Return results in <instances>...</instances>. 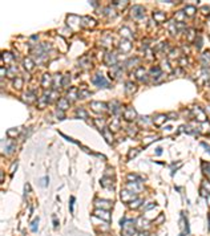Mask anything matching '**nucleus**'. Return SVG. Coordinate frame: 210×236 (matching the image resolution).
Segmentation results:
<instances>
[{
	"mask_svg": "<svg viewBox=\"0 0 210 236\" xmlns=\"http://www.w3.org/2000/svg\"><path fill=\"white\" fill-rule=\"evenodd\" d=\"M121 223H122V236H134L136 235L134 220H132V219H125V220H121Z\"/></svg>",
	"mask_w": 210,
	"mask_h": 236,
	"instance_id": "f257e3e1",
	"label": "nucleus"
},
{
	"mask_svg": "<svg viewBox=\"0 0 210 236\" xmlns=\"http://www.w3.org/2000/svg\"><path fill=\"white\" fill-rule=\"evenodd\" d=\"M92 82L96 86H99V88H108L109 86V82L106 81V78L102 74H100V73H97V74L92 78Z\"/></svg>",
	"mask_w": 210,
	"mask_h": 236,
	"instance_id": "f03ea898",
	"label": "nucleus"
},
{
	"mask_svg": "<svg viewBox=\"0 0 210 236\" xmlns=\"http://www.w3.org/2000/svg\"><path fill=\"white\" fill-rule=\"evenodd\" d=\"M121 199H122V202H125V203H129V202L132 203L134 199H137V195H136V192L125 188V190H122V192H121Z\"/></svg>",
	"mask_w": 210,
	"mask_h": 236,
	"instance_id": "7ed1b4c3",
	"label": "nucleus"
},
{
	"mask_svg": "<svg viewBox=\"0 0 210 236\" xmlns=\"http://www.w3.org/2000/svg\"><path fill=\"white\" fill-rule=\"evenodd\" d=\"M131 12H132V17L136 20L142 19L145 16V9H144V7H141V5H134Z\"/></svg>",
	"mask_w": 210,
	"mask_h": 236,
	"instance_id": "20e7f679",
	"label": "nucleus"
},
{
	"mask_svg": "<svg viewBox=\"0 0 210 236\" xmlns=\"http://www.w3.org/2000/svg\"><path fill=\"white\" fill-rule=\"evenodd\" d=\"M96 218H100V219H104L105 222H111V212L108 210H101V208H97L93 212Z\"/></svg>",
	"mask_w": 210,
	"mask_h": 236,
	"instance_id": "39448f33",
	"label": "nucleus"
},
{
	"mask_svg": "<svg viewBox=\"0 0 210 236\" xmlns=\"http://www.w3.org/2000/svg\"><path fill=\"white\" fill-rule=\"evenodd\" d=\"M91 108H92L96 113H102V112L105 110V109H108V105L104 104V102L93 101V102H91Z\"/></svg>",
	"mask_w": 210,
	"mask_h": 236,
	"instance_id": "423d86ee",
	"label": "nucleus"
},
{
	"mask_svg": "<svg viewBox=\"0 0 210 236\" xmlns=\"http://www.w3.org/2000/svg\"><path fill=\"white\" fill-rule=\"evenodd\" d=\"M134 224H136V228H140L141 231H145V228L149 227V222L145 220L144 216H140L134 220Z\"/></svg>",
	"mask_w": 210,
	"mask_h": 236,
	"instance_id": "0eeeda50",
	"label": "nucleus"
},
{
	"mask_svg": "<svg viewBox=\"0 0 210 236\" xmlns=\"http://www.w3.org/2000/svg\"><path fill=\"white\" fill-rule=\"evenodd\" d=\"M137 117V113H136V110L133 108H128V109H125L124 110V118L126 119V121H134V118Z\"/></svg>",
	"mask_w": 210,
	"mask_h": 236,
	"instance_id": "6e6552de",
	"label": "nucleus"
},
{
	"mask_svg": "<svg viewBox=\"0 0 210 236\" xmlns=\"http://www.w3.org/2000/svg\"><path fill=\"white\" fill-rule=\"evenodd\" d=\"M81 25L85 28H93L96 25V20L89 17V16H82L81 17Z\"/></svg>",
	"mask_w": 210,
	"mask_h": 236,
	"instance_id": "1a4fd4ad",
	"label": "nucleus"
},
{
	"mask_svg": "<svg viewBox=\"0 0 210 236\" xmlns=\"http://www.w3.org/2000/svg\"><path fill=\"white\" fill-rule=\"evenodd\" d=\"M95 204H96V207L101 208V210H109V208L113 206L112 202H109V200H100V199H97V200L95 202Z\"/></svg>",
	"mask_w": 210,
	"mask_h": 236,
	"instance_id": "9d476101",
	"label": "nucleus"
},
{
	"mask_svg": "<svg viewBox=\"0 0 210 236\" xmlns=\"http://www.w3.org/2000/svg\"><path fill=\"white\" fill-rule=\"evenodd\" d=\"M51 85H52V77L48 74V73H45V74L43 76V80H41V86H44L45 89H48Z\"/></svg>",
	"mask_w": 210,
	"mask_h": 236,
	"instance_id": "9b49d317",
	"label": "nucleus"
},
{
	"mask_svg": "<svg viewBox=\"0 0 210 236\" xmlns=\"http://www.w3.org/2000/svg\"><path fill=\"white\" fill-rule=\"evenodd\" d=\"M166 119H168V115H166V114H158V115H156V117H154V121H153V122H154L157 126H161Z\"/></svg>",
	"mask_w": 210,
	"mask_h": 236,
	"instance_id": "f8f14e48",
	"label": "nucleus"
},
{
	"mask_svg": "<svg viewBox=\"0 0 210 236\" xmlns=\"http://www.w3.org/2000/svg\"><path fill=\"white\" fill-rule=\"evenodd\" d=\"M131 49H132V45H131V42H129V41L124 40V41L120 42V51H121V52L126 53V52L131 51Z\"/></svg>",
	"mask_w": 210,
	"mask_h": 236,
	"instance_id": "ddd939ff",
	"label": "nucleus"
},
{
	"mask_svg": "<svg viewBox=\"0 0 210 236\" xmlns=\"http://www.w3.org/2000/svg\"><path fill=\"white\" fill-rule=\"evenodd\" d=\"M179 227H181V230H182V232H181V236H184L185 234H188L189 232V227L186 225V222H185V216H184V214H182V216H181V220H179Z\"/></svg>",
	"mask_w": 210,
	"mask_h": 236,
	"instance_id": "4468645a",
	"label": "nucleus"
},
{
	"mask_svg": "<svg viewBox=\"0 0 210 236\" xmlns=\"http://www.w3.org/2000/svg\"><path fill=\"white\" fill-rule=\"evenodd\" d=\"M57 105H59L60 110H66V109L69 108V101L66 98H60L59 102H57Z\"/></svg>",
	"mask_w": 210,
	"mask_h": 236,
	"instance_id": "2eb2a0df",
	"label": "nucleus"
},
{
	"mask_svg": "<svg viewBox=\"0 0 210 236\" xmlns=\"http://www.w3.org/2000/svg\"><path fill=\"white\" fill-rule=\"evenodd\" d=\"M101 133H102V135H104V137H105L106 142H108V143H112V142H113V137L111 135V130L105 127L104 130H101Z\"/></svg>",
	"mask_w": 210,
	"mask_h": 236,
	"instance_id": "dca6fc26",
	"label": "nucleus"
},
{
	"mask_svg": "<svg viewBox=\"0 0 210 236\" xmlns=\"http://www.w3.org/2000/svg\"><path fill=\"white\" fill-rule=\"evenodd\" d=\"M153 17H154L156 21L162 23V21H165V20H166V15H165V13H162V12H156L154 15H153Z\"/></svg>",
	"mask_w": 210,
	"mask_h": 236,
	"instance_id": "f3484780",
	"label": "nucleus"
},
{
	"mask_svg": "<svg viewBox=\"0 0 210 236\" xmlns=\"http://www.w3.org/2000/svg\"><path fill=\"white\" fill-rule=\"evenodd\" d=\"M19 134H20V127L19 129L13 127V129H9V130H7V135H8V137H11V138L18 137Z\"/></svg>",
	"mask_w": 210,
	"mask_h": 236,
	"instance_id": "a211bd4d",
	"label": "nucleus"
},
{
	"mask_svg": "<svg viewBox=\"0 0 210 236\" xmlns=\"http://www.w3.org/2000/svg\"><path fill=\"white\" fill-rule=\"evenodd\" d=\"M68 99H71V101L77 99V89L76 88H71V90L68 92Z\"/></svg>",
	"mask_w": 210,
	"mask_h": 236,
	"instance_id": "6ab92c4d",
	"label": "nucleus"
},
{
	"mask_svg": "<svg viewBox=\"0 0 210 236\" xmlns=\"http://www.w3.org/2000/svg\"><path fill=\"white\" fill-rule=\"evenodd\" d=\"M24 66H25V69L27 71H32L33 69V66H35V64H33V61L31 58H24Z\"/></svg>",
	"mask_w": 210,
	"mask_h": 236,
	"instance_id": "aec40b11",
	"label": "nucleus"
},
{
	"mask_svg": "<svg viewBox=\"0 0 210 236\" xmlns=\"http://www.w3.org/2000/svg\"><path fill=\"white\" fill-rule=\"evenodd\" d=\"M134 74L137 76V77H138L140 80H142V81H144V80H145V78H144V77H145V69H144V68H141V66H140V68L137 69V71L134 72Z\"/></svg>",
	"mask_w": 210,
	"mask_h": 236,
	"instance_id": "412c9836",
	"label": "nucleus"
},
{
	"mask_svg": "<svg viewBox=\"0 0 210 236\" xmlns=\"http://www.w3.org/2000/svg\"><path fill=\"white\" fill-rule=\"evenodd\" d=\"M24 98H25V99H24L25 102H28V104H32V102L35 101V98H36V97H35V94H33L32 92H29V93H25Z\"/></svg>",
	"mask_w": 210,
	"mask_h": 236,
	"instance_id": "4be33fe9",
	"label": "nucleus"
},
{
	"mask_svg": "<svg viewBox=\"0 0 210 236\" xmlns=\"http://www.w3.org/2000/svg\"><path fill=\"white\" fill-rule=\"evenodd\" d=\"M105 62H106L108 65H112V66H113V64L116 62V56H115V55H106Z\"/></svg>",
	"mask_w": 210,
	"mask_h": 236,
	"instance_id": "5701e85b",
	"label": "nucleus"
},
{
	"mask_svg": "<svg viewBox=\"0 0 210 236\" xmlns=\"http://www.w3.org/2000/svg\"><path fill=\"white\" fill-rule=\"evenodd\" d=\"M95 125L97 126V127L100 129V130H104V126H105V121L104 119H101V118H97V119H95Z\"/></svg>",
	"mask_w": 210,
	"mask_h": 236,
	"instance_id": "b1692460",
	"label": "nucleus"
},
{
	"mask_svg": "<svg viewBox=\"0 0 210 236\" xmlns=\"http://www.w3.org/2000/svg\"><path fill=\"white\" fill-rule=\"evenodd\" d=\"M13 86H15V89H21V86H23V78L15 77V80H13Z\"/></svg>",
	"mask_w": 210,
	"mask_h": 236,
	"instance_id": "393cba45",
	"label": "nucleus"
},
{
	"mask_svg": "<svg viewBox=\"0 0 210 236\" xmlns=\"http://www.w3.org/2000/svg\"><path fill=\"white\" fill-rule=\"evenodd\" d=\"M202 171L205 172V175H208V177L210 178V163L204 162V163H202Z\"/></svg>",
	"mask_w": 210,
	"mask_h": 236,
	"instance_id": "a878e982",
	"label": "nucleus"
},
{
	"mask_svg": "<svg viewBox=\"0 0 210 236\" xmlns=\"http://www.w3.org/2000/svg\"><path fill=\"white\" fill-rule=\"evenodd\" d=\"M76 115L77 117H82V118H88V113H86L84 109H77V112H76Z\"/></svg>",
	"mask_w": 210,
	"mask_h": 236,
	"instance_id": "bb28decb",
	"label": "nucleus"
},
{
	"mask_svg": "<svg viewBox=\"0 0 210 236\" xmlns=\"http://www.w3.org/2000/svg\"><path fill=\"white\" fill-rule=\"evenodd\" d=\"M126 92H128V93H134L136 92V85L132 84V82H128V84H126Z\"/></svg>",
	"mask_w": 210,
	"mask_h": 236,
	"instance_id": "cd10ccee",
	"label": "nucleus"
},
{
	"mask_svg": "<svg viewBox=\"0 0 210 236\" xmlns=\"http://www.w3.org/2000/svg\"><path fill=\"white\" fill-rule=\"evenodd\" d=\"M111 129L112 130H118L120 129V121L118 119H113V122L111 124Z\"/></svg>",
	"mask_w": 210,
	"mask_h": 236,
	"instance_id": "c85d7f7f",
	"label": "nucleus"
},
{
	"mask_svg": "<svg viewBox=\"0 0 210 236\" xmlns=\"http://www.w3.org/2000/svg\"><path fill=\"white\" fill-rule=\"evenodd\" d=\"M129 2H112V5H115V7H120V8H122V7H126V4H128Z\"/></svg>",
	"mask_w": 210,
	"mask_h": 236,
	"instance_id": "c756f323",
	"label": "nucleus"
},
{
	"mask_svg": "<svg viewBox=\"0 0 210 236\" xmlns=\"http://www.w3.org/2000/svg\"><path fill=\"white\" fill-rule=\"evenodd\" d=\"M111 182H112V179L102 178L101 179V186H102V187H111Z\"/></svg>",
	"mask_w": 210,
	"mask_h": 236,
	"instance_id": "7c9ffc66",
	"label": "nucleus"
},
{
	"mask_svg": "<svg viewBox=\"0 0 210 236\" xmlns=\"http://www.w3.org/2000/svg\"><path fill=\"white\" fill-rule=\"evenodd\" d=\"M141 203H142L141 199H136V202L133 200L132 203H131V208H138V207H140V204H141Z\"/></svg>",
	"mask_w": 210,
	"mask_h": 236,
	"instance_id": "2f4dec72",
	"label": "nucleus"
},
{
	"mask_svg": "<svg viewBox=\"0 0 210 236\" xmlns=\"http://www.w3.org/2000/svg\"><path fill=\"white\" fill-rule=\"evenodd\" d=\"M185 11H186V13H188L189 16H193L195 13V8H194V7H192V5H189V7H186Z\"/></svg>",
	"mask_w": 210,
	"mask_h": 236,
	"instance_id": "473e14b6",
	"label": "nucleus"
},
{
	"mask_svg": "<svg viewBox=\"0 0 210 236\" xmlns=\"http://www.w3.org/2000/svg\"><path fill=\"white\" fill-rule=\"evenodd\" d=\"M37 223H39V218H36L35 220H33L32 223H31V230H32L33 232L37 231Z\"/></svg>",
	"mask_w": 210,
	"mask_h": 236,
	"instance_id": "72a5a7b5",
	"label": "nucleus"
},
{
	"mask_svg": "<svg viewBox=\"0 0 210 236\" xmlns=\"http://www.w3.org/2000/svg\"><path fill=\"white\" fill-rule=\"evenodd\" d=\"M12 58H13V57H11V53H7V52L3 53V60H4V61H7V62H11V61H12Z\"/></svg>",
	"mask_w": 210,
	"mask_h": 236,
	"instance_id": "f704fd0d",
	"label": "nucleus"
},
{
	"mask_svg": "<svg viewBox=\"0 0 210 236\" xmlns=\"http://www.w3.org/2000/svg\"><path fill=\"white\" fill-rule=\"evenodd\" d=\"M206 60V65L210 64V52H205L204 55H202V61Z\"/></svg>",
	"mask_w": 210,
	"mask_h": 236,
	"instance_id": "c9c22d12",
	"label": "nucleus"
},
{
	"mask_svg": "<svg viewBox=\"0 0 210 236\" xmlns=\"http://www.w3.org/2000/svg\"><path fill=\"white\" fill-rule=\"evenodd\" d=\"M59 85H63V84H61V76H59V74H57V76L55 77V84H53V86H55V88L57 89V86H59Z\"/></svg>",
	"mask_w": 210,
	"mask_h": 236,
	"instance_id": "e433bc0d",
	"label": "nucleus"
},
{
	"mask_svg": "<svg viewBox=\"0 0 210 236\" xmlns=\"http://www.w3.org/2000/svg\"><path fill=\"white\" fill-rule=\"evenodd\" d=\"M121 35L125 36V37H128V39H131V36H129V35H131V32H129L128 28H122L121 29Z\"/></svg>",
	"mask_w": 210,
	"mask_h": 236,
	"instance_id": "4c0bfd02",
	"label": "nucleus"
},
{
	"mask_svg": "<svg viewBox=\"0 0 210 236\" xmlns=\"http://www.w3.org/2000/svg\"><path fill=\"white\" fill-rule=\"evenodd\" d=\"M160 73H161V69H160V68H158V66H157V68H153V69H152V71H150V74H152V76H156V74H157V76H158V74H160Z\"/></svg>",
	"mask_w": 210,
	"mask_h": 236,
	"instance_id": "58836bf2",
	"label": "nucleus"
},
{
	"mask_svg": "<svg viewBox=\"0 0 210 236\" xmlns=\"http://www.w3.org/2000/svg\"><path fill=\"white\" fill-rule=\"evenodd\" d=\"M16 72H18V69H16L15 66H11V68H9V71H7V73H8L11 77H13V73H16Z\"/></svg>",
	"mask_w": 210,
	"mask_h": 236,
	"instance_id": "ea45409f",
	"label": "nucleus"
},
{
	"mask_svg": "<svg viewBox=\"0 0 210 236\" xmlns=\"http://www.w3.org/2000/svg\"><path fill=\"white\" fill-rule=\"evenodd\" d=\"M185 17V15H184V12H177V15H176V19L179 20V21H182Z\"/></svg>",
	"mask_w": 210,
	"mask_h": 236,
	"instance_id": "a19ab883",
	"label": "nucleus"
},
{
	"mask_svg": "<svg viewBox=\"0 0 210 236\" xmlns=\"http://www.w3.org/2000/svg\"><path fill=\"white\" fill-rule=\"evenodd\" d=\"M154 207H156L154 203H149L148 206H146V207L142 208V210H144V211H149V210H152V208H154Z\"/></svg>",
	"mask_w": 210,
	"mask_h": 236,
	"instance_id": "79ce46f5",
	"label": "nucleus"
},
{
	"mask_svg": "<svg viewBox=\"0 0 210 236\" xmlns=\"http://www.w3.org/2000/svg\"><path fill=\"white\" fill-rule=\"evenodd\" d=\"M73 202H75V198L71 197V199H69V211L73 212Z\"/></svg>",
	"mask_w": 210,
	"mask_h": 236,
	"instance_id": "37998d69",
	"label": "nucleus"
},
{
	"mask_svg": "<svg viewBox=\"0 0 210 236\" xmlns=\"http://www.w3.org/2000/svg\"><path fill=\"white\" fill-rule=\"evenodd\" d=\"M137 154H138V149H136V150H131V154H129V159L133 158V157H136Z\"/></svg>",
	"mask_w": 210,
	"mask_h": 236,
	"instance_id": "c03bdc74",
	"label": "nucleus"
},
{
	"mask_svg": "<svg viewBox=\"0 0 210 236\" xmlns=\"http://www.w3.org/2000/svg\"><path fill=\"white\" fill-rule=\"evenodd\" d=\"M16 167H18V162H15V163H13V165L11 166V170H9V174L12 175V174H13V171H15V168H16Z\"/></svg>",
	"mask_w": 210,
	"mask_h": 236,
	"instance_id": "a18cd8bd",
	"label": "nucleus"
},
{
	"mask_svg": "<svg viewBox=\"0 0 210 236\" xmlns=\"http://www.w3.org/2000/svg\"><path fill=\"white\" fill-rule=\"evenodd\" d=\"M86 96H89V92L88 90H82V93L81 92H80V97H86Z\"/></svg>",
	"mask_w": 210,
	"mask_h": 236,
	"instance_id": "49530a36",
	"label": "nucleus"
},
{
	"mask_svg": "<svg viewBox=\"0 0 210 236\" xmlns=\"http://www.w3.org/2000/svg\"><path fill=\"white\" fill-rule=\"evenodd\" d=\"M161 222H164V215H162V214H161V215H160V218H158V219H157V220H156V222H154V223H156V224H158V223H161Z\"/></svg>",
	"mask_w": 210,
	"mask_h": 236,
	"instance_id": "de8ad7c7",
	"label": "nucleus"
},
{
	"mask_svg": "<svg viewBox=\"0 0 210 236\" xmlns=\"http://www.w3.org/2000/svg\"><path fill=\"white\" fill-rule=\"evenodd\" d=\"M153 139H154V138H146V139H144V145H145V146H148V145L153 141Z\"/></svg>",
	"mask_w": 210,
	"mask_h": 236,
	"instance_id": "09e8293b",
	"label": "nucleus"
},
{
	"mask_svg": "<svg viewBox=\"0 0 210 236\" xmlns=\"http://www.w3.org/2000/svg\"><path fill=\"white\" fill-rule=\"evenodd\" d=\"M43 183H41V186H43V187H47V184H48V183H47V182H48V177H45L44 179H43Z\"/></svg>",
	"mask_w": 210,
	"mask_h": 236,
	"instance_id": "8fccbe9b",
	"label": "nucleus"
},
{
	"mask_svg": "<svg viewBox=\"0 0 210 236\" xmlns=\"http://www.w3.org/2000/svg\"><path fill=\"white\" fill-rule=\"evenodd\" d=\"M56 114H57L59 118H64V113H63V110H57V113H56Z\"/></svg>",
	"mask_w": 210,
	"mask_h": 236,
	"instance_id": "3c124183",
	"label": "nucleus"
},
{
	"mask_svg": "<svg viewBox=\"0 0 210 236\" xmlns=\"http://www.w3.org/2000/svg\"><path fill=\"white\" fill-rule=\"evenodd\" d=\"M156 154H157V155H161V154H162V149H161V147H157V149H156Z\"/></svg>",
	"mask_w": 210,
	"mask_h": 236,
	"instance_id": "603ef678",
	"label": "nucleus"
},
{
	"mask_svg": "<svg viewBox=\"0 0 210 236\" xmlns=\"http://www.w3.org/2000/svg\"><path fill=\"white\" fill-rule=\"evenodd\" d=\"M4 76H5V68L3 66L2 68V77H4Z\"/></svg>",
	"mask_w": 210,
	"mask_h": 236,
	"instance_id": "864d4df0",
	"label": "nucleus"
},
{
	"mask_svg": "<svg viewBox=\"0 0 210 236\" xmlns=\"http://www.w3.org/2000/svg\"><path fill=\"white\" fill-rule=\"evenodd\" d=\"M202 183H204V184L206 186V187H208L209 190H210V184H208V182H206V181H204V182H202Z\"/></svg>",
	"mask_w": 210,
	"mask_h": 236,
	"instance_id": "5fc2aeb1",
	"label": "nucleus"
},
{
	"mask_svg": "<svg viewBox=\"0 0 210 236\" xmlns=\"http://www.w3.org/2000/svg\"><path fill=\"white\" fill-rule=\"evenodd\" d=\"M206 199H208V203H209V206H210V194L206 197Z\"/></svg>",
	"mask_w": 210,
	"mask_h": 236,
	"instance_id": "6e6d98bb",
	"label": "nucleus"
},
{
	"mask_svg": "<svg viewBox=\"0 0 210 236\" xmlns=\"http://www.w3.org/2000/svg\"><path fill=\"white\" fill-rule=\"evenodd\" d=\"M206 113H208V114H210V106H208V110H206Z\"/></svg>",
	"mask_w": 210,
	"mask_h": 236,
	"instance_id": "4d7b16f0",
	"label": "nucleus"
},
{
	"mask_svg": "<svg viewBox=\"0 0 210 236\" xmlns=\"http://www.w3.org/2000/svg\"><path fill=\"white\" fill-rule=\"evenodd\" d=\"M209 230H210V214H209Z\"/></svg>",
	"mask_w": 210,
	"mask_h": 236,
	"instance_id": "13d9d810",
	"label": "nucleus"
}]
</instances>
